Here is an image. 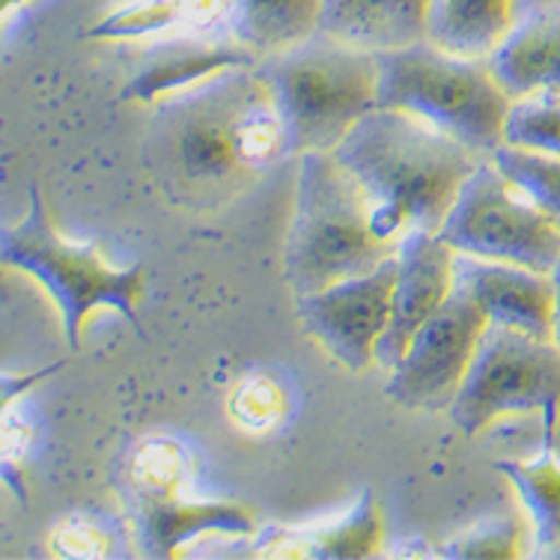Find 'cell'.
Returning a JSON list of instances; mask_svg holds the SVG:
<instances>
[{"label": "cell", "instance_id": "obj_1", "mask_svg": "<svg viewBox=\"0 0 560 560\" xmlns=\"http://www.w3.org/2000/svg\"><path fill=\"white\" fill-rule=\"evenodd\" d=\"M147 167L171 203L218 209L290 159L287 135L254 66L224 69L155 102Z\"/></svg>", "mask_w": 560, "mask_h": 560}, {"label": "cell", "instance_id": "obj_5", "mask_svg": "<svg viewBox=\"0 0 560 560\" xmlns=\"http://www.w3.org/2000/svg\"><path fill=\"white\" fill-rule=\"evenodd\" d=\"M376 108L418 114L489 159L504 143L513 98L483 57L444 51L430 39L376 51Z\"/></svg>", "mask_w": 560, "mask_h": 560}, {"label": "cell", "instance_id": "obj_29", "mask_svg": "<svg viewBox=\"0 0 560 560\" xmlns=\"http://www.w3.org/2000/svg\"><path fill=\"white\" fill-rule=\"evenodd\" d=\"M117 3H122V0H117Z\"/></svg>", "mask_w": 560, "mask_h": 560}, {"label": "cell", "instance_id": "obj_14", "mask_svg": "<svg viewBox=\"0 0 560 560\" xmlns=\"http://www.w3.org/2000/svg\"><path fill=\"white\" fill-rule=\"evenodd\" d=\"M135 530L147 558H173L185 542L206 534L250 537L257 522L233 501H183L167 486H143L135 498Z\"/></svg>", "mask_w": 560, "mask_h": 560}, {"label": "cell", "instance_id": "obj_26", "mask_svg": "<svg viewBox=\"0 0 560 560\" xmlns=\"http://www.w3.org/2000/svg\"><path fill=\"white\" fill-rule=\"evenodd\" d=\"M546 444H549V451L560 459V409L555 415V420H551L549 430H546Z\"/></svg>", "mask_w": 560, "mask_h": 560}, {"label": "cell", "instance_id": "obj_22", "mask_svg": "<svg viewBox=\"0 0 560 560\" xmlns=\"http://www.w3.org/2000/svg\"><path fill=\"white\" fill-rule=\"evenodd\" d=\"M504 176L534 200L560 230V159L546 152L522 150L513 143H501L492 155Z\"/></svg>", "mask_w": 560, "mask_h": 560}, {"label": "cell", "instance_id": "obj_28", "mask_svg": "<svg viewBox=\"0 0 560 560\" xmlns=\"http://www.w3.org/2000/svg\"><path fill=\"white\" fill-rule=\"evenodd\" d=\"M530 3H537V0H528V7H530Z\"/></svg>", "mask_w": 560, "mask_h": 560}, {"label": "cell", "instance_id": "obj_16", "mask_svg": "<svg viewBox=\"0 0 560 560\" xmlns=\"http://www.w3.org/2000/svg\"><path fill=\"white\" fill-rule=\"evenodd\" d=\"M382 546V510L373 489H364L355 506L328 525L311 528H262L250 534L254 558H313L352 560L373 558Z\"/></svg>", "mask_w": 560, "mask_h": 560}, {"label": "cell", "instance_id": "obj_20", "mask_svg": "<svg viewBox=\"0 0 560 560\" xmlns=\"http://www.w3.org/2000/svg\"><path fill=\"white\" fill-rule=\"evenodd\" d=\"M504 475L528 510L537 558H560V459L546 447L530 459H501Z\"/></svg>", "mask_w": 560, "mask_h": 560}, {"label": "cell", "instance_id": "obj_25", "mask_svg": "<svg viewBox=\"0 0 560 560\" xmlns=\"http://www.w3.org/2000/svg\"><path fill=\"white\" fill-rule=\"evenodd\" d=\"M551 278H555V328H551V340L560 349V262L551 271Z\"/></svg>", "mask_w": 560, "mask_h": 560}, {"label": "cell", "instance_id": "obj_11", "mask_svg": "<svg viewBox=\"0 0 560 560\" xmlns=\"http://www.w3.org/2000/svg\"><path fill=\"white\" fill-rule=\"evenodd\" d=\"M257 51H250L230 27L162 33L140 45L117 98L155 105L159 98L200 84L224 69L257 66Z\"/></svg>", "mask_w": 560, "mask_h": 560}, {"label": "cell", "instance_id": "obj_15", "mask_svg": "<svg viewBox=\"0 0 560 560\" xmlns=\"http://www.w3.org/2000/svg\"><path fill=\"white\" fill-rule=\"evenodd\" d=\"M506 96H560V0L525 7L501 45L486 57Z\"/></svg>", "mask_w": 560, "mask_h": 560}, {"label": "cell", "instance_id": "obj_2", "mask_svg": "<svg viewBox=\"0 0 560 560\" xmlns=\"http://www.w3.org/2000/svg\"><path fill=\"white\" fill-rule=\"evenodd\" d=\"M335 155L373 203V226L390 245L411 230L439 233L463 183L483 155L418 114L373 108L349 129Z\"/></svg>", "mask_w": 560, "mask_h": 560}, {"label": "cell", "instance_id": "obj_10", "mask_svg": "<svg viewBox=\"0 0 560 560\" xmlns=\"http://www.w3.org/2000/svg\"><path fill=\"white\" fill-rule=\"evenodd\" d=\"M394 280L397 254L366 275L295 295V316L302 331L349 373H364L366 366L376 364L378 340L390 323Z\"/></svg>", "mask_w": 560, "mask_h": 560}, {"label": "cell", "instance_id": "obj_4", "mask_svg": "<svg viewBox=\"0 0 560 560\" xmlns=\"http://www.w3.org/2000/svg\"><path fill=\"white\" fill-rule=\"evenodd\" d=\"M397 254L373 226V203L335 152H304L295 171L283 278L292 295L378 269Z\"/></svg>", "mask_w": 560, "mask_h": 560}, {"label": "cell", "instance_id": "obj_23", "mask_svg": "<svg viewBox=\"0 0 560 560\" xmlns=\"http://www.w3.org/2000/svg\"><path fill=\"white\" fill-rule=\"evenodd\" d=\"M504 143L560 159V96L516 98L506 114Z\"/></svg>", "mask_w": 560, "mask_h": 560}, {"label": "cell", "instance_id": "obj_17", "mask_svg": "<svg viewBox=\"0 0 560 560\" xmlns=\"http://www.w3.org/2000/svg\"><path fill=\"white\" fill-rule=\"evenodd\" d=\"M528 0H427L423 39L463 57H489Z\"/></svg>", "mask_w": 560, "mask_h": 560}, {"label": "cell", "instance_id": "obj_8", "mask_svg": "<svg viewBox=\"0 0 560 560\" xmlns=\"http://www.w3.org/2000/svg\"><path fill=\"white\" fill-rule=\"evenodd\" d=\"M439 236L456 254L516 262L537 271H555L560 262V230L542 209L483 159L468 176L444 218Z\"/></svg>", "mask_w": 560, "mask_h": 560}, {"label": "cell", "instance_id": "obj_21", "mask_svg": "<svg viewBox=\"0 0 560 560\" xmlns=\"http://www.w3.org/2000/svg\"><path fill=\"white\" fill-rule=\"evenodd\" d=\"M323 0H230V31L259 57L319 31Z\"/></svg>", "mask_w": 560, "mask_h": 560}, {"label": "cell", "instance_id": "obj_12", "mask_svg": "<svg viewBox=\"0 0 560 560\" xmlns=\"http://www.w3.org/2000/svg\"><path fill=\"white\" fill-rule=\"evenodd\" d=\"M456 250L432 230H411L397 245V280L390 292V323L378 340L376 364L394 370L418 328L453 290Z\"/></svg>", "mask_w": 560, "mask_h": 560}, {"label": "cell", "instance_id": "obj_6", "mask_svg": "<svg viewBox=\"0 0 560 560\" xmlns=\"http://www.w3.org/2000/svg\"><path fill=\"white\" fill-rule=\"evenodd\" d=\"M0 259L3 266L24 271L36 283H43L60 313L63 337L72 352L81 349L84 319L98 307L117 311L135 328V335L147 340L138 316L147 269H114L98 257L93 245H75L60 236L36 185L27 191V215L19 224L7 226L0 236Z\"/></svg>", "mask_w": 560, "mask_h": 560}, {"label": "cell", "instance_id": "obj_24", "mask_svg": "<svg viewBox=\"0 0 560 560\" xmlns=\"http://www.w3.org/2000/svg\"><path fill=\"white\" fill-rule=\"evenodd\" d=\"M439 558H518L522 555V525L516 516L489 518L480 522L475 528L463 530L456 537L444 539L439 551Z\"/></svg>", "mask_w": 560, "mask_h": 560}, {"label": "cell", "instance_id": "obj_13", "mask_svg": "<svg viewBox=\"0 0 560 560\" xmlns=\"http://www.w3.org/2000/svg\"><path fill=\"white\" fill-rule=\"evenodd\" d=\"M453 283L463 287L492 325L551 340L555 328V278L516 262L468 257L453 259Z\"/></svg>", "mask_w": 560, "mask_h": 560}, {"label": "cell", "instance_id": "obj_27", "mask_svg": "<svg viewBox=\"0 0 560 560\" xmlns=\"http://www.w3.org/2000/svg\"><path fill=\"white\" fill-rule=\"evenodd\" d=\"M15 3H22V0H3V12L10 15V10H12V7H15Z\"/></svg>", "mask_w": 560, "mask_h": 560}, {"label": "cell", "instance_id": "obj_18", "mask_svg": "<svg viewBox=\"0 0 560 560\" xmlns=\"http://www.w3.org/2000/svg\"><path fill=\"white\" fill-rule=\"evenodd\" d=\"M427 0H323L319 31L370 51L423 39Z\"/></svg>", "mask_w": 560, "mask_h": 560}, {"label": "cell", "instance_id": "obj_7", "mask_svg": "<svg viewBox=\"0 0 560 560\" xmlns=\"http://www.w3.org/2000/svg\"><path fill=\"white\" fill-rule=\"evenodd\" d=\"M560 409V349L555 340L506 325H486L463 385L451 402L453 427L463 435L483 432L504 415L542 411L546 423Z\"/></svg>", "mask_w": 560, "mask_h": 560}, {"label": "cell", "instance_id": "obj_9", "mask_svg": "<svg viewBox=\"0 0 560 560\" xmlns=\"http://www.w3.org/2000/svg\"><path fill=\"white\" fill-rule=\"evenodd\" d=\"M480 304L453 283L442 307L420 325L406 352L390 370L388 394L402 409L447 411L486 331Z\"/></svg>", "mask_w": 560, "mask_h": 560}, {"label": "cell", "instance_id": "obj_19", "mask_svg": "<svg viewBox=\"0 0 560 560\" xmlns=\"http://www.w3.org/2000/svg\"><path fill=\"white\" fill-rule=\"evenodd\" d=\"M230 27V0H122L90 27L93 39H152L176 31Z\"/></svg>", "mask_w": 560, "mask_h": 560}, {"label": "cell", "instance_id": "obj_3", "mask_svg": "<svg viewBox=\"0 0 560 560\" xmlns=\"http://www.w3.org/2000/svg\"><path fill=\"white\" fill-rule=\"evenodd\" d=\"M254 69L278 108L290 159L335 152L358 119L376 108V51L325 31L259 57Z\"/></svg>", "mask_w": 560, "mask_h": 560}]
</instances>
